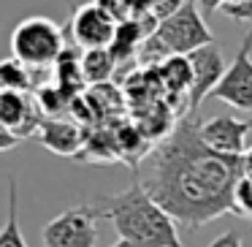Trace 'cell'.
<instances>
[{"mask_svg":"<svg viewBox=\"0 0 252 247\" xmlns=\"http://www.w3.org/2000/svg\"><path fill=\"white\" fill-rule=\"evenodd\" d=\"M95 212L114 225L122 242L136 247H185L176 220L144 190L141 182H133L117 196L98 198Z\"/></svg>","mask_w":252,"mask_h":247,"instance_id":"cell-2","label":"cell"},{"mask_svg":"<svg viewBox=\"0 0 252 247\" xmlns=\"http://www.w3.org/2000/svg\"><path fill=\"white\" fill-rule=\"evenodd\" d=\"M182 6H185V0H155L152 6H149V17L160 25L163 19H168L171 14L179 11Z\"/></svg>","mask_w":252,"mask_h":247,"instance_id":"cell-18","label":"cell"},{"mask_svg":"<svg viewBox=\"0 0 252 247\" xmlns=\"http://www.w3.org/2000/svg\"><path fill=\"white\" fill-rule=\"evenodd\" d=\"M98 212L95 204H79L57 217H52L41 231L44 247H95L98 245Z\"/></svg>","mask_w":252,"mask_h":247,"instance_id":"cell-5","label":"cell"},{"mask_svg":"<svg viewBox=\"0 0 252 247\" xmlns=\"http://www.w3.org/2000/svg\"><path fill=\"white\" fill-rule=\"evenodd\" d=\"M71 35L73 44L87 49H109L117 35V19L100 6L98 0L84 3L71 17Z\"/></svg>","mask_w":252,"mask_h":247,"instance_id":"cell-7","label":"cell"},{"mask_svg":"<svg viewBox=\"0 0 252 247\" xmlns=\"http://www.w3.org/2000/svg\"><path fill=\"white\" fill-rule=\"evenodd\" d=\"M19 141H22V139H19L17 133H14L11 128L6 125V122H0V152H8V149H14Z\"/></svg>","mask_w":252,"mask_h":247,"instance_id":"cell-19","label":"cell"},{"mask_svg":"<svg viewBox=\"0 0 252 247\" xmlns=\"http://www.w3.org/2000/svg\"><path fill=\"white\" fill-rule=\"evenodd\" d=\"M244 158L220 155L201 139L195 114L182 117L152 152L141 185L176 223L201 228L222 214H236V187Z\"/></svg>","mask_w":252,"mask_h":247,"instance_id":"cell-1","label":"cell"},{"mask_svg":"<svg viewBox=\"0 0 252 247\" xmlns=\"http://www.w3.org/2000/svg\"><path fill=\"white\" fill-rule=\"evenodd\" d=\"M0 247H28L22 225H19V193L14 176H8V214L0 228Z\"/></svg>","mask_w":252,"mask_h":247,"instance_id":"cell-13","label":"cell"},{"mask_svg":"<svg viewBox=\"0 0 252 247\" xmlns=\"http://www.w3.org/2000/svg\"><path fill=\"white\" fill-rule=\"evenodd\" d=\"M38 139H41V144L55 155H73L84 141V136H82L76 122H65V120H57V117H49V120L41 125Z\"/></svg>","mask_w":252,"mask_h":247,"instance_id":"cell-11","label":"cell"},{"mask_svg":"<svg viewBox=\"0 0 252 247\" xmlns=\"http://www.w3.org/2000/svg\"><path fill=\"white\" fill-rule=\"evenodd\" d=\"M250 128H252V122H247V120H236L230 114H217L212 120L201 122V139L214 152L230 155V158H241L244 147H247L244 139H247Z\"/></svg>","mask_w":252,"mask_h":247,"instance_id":"cell-9","label":"cell"},{"mask_svg":"<svg viewBox=\"0 0 252 247\" xmlns=\"http://www.w3.org/2000/svg\"><path fill=\"white\" fill-rule=\"evenodd\" d=\"M71 101H73V93H68L60 84H46V87H41L38 95H35V104H38V109L44 111L46 117L63 114V111H65V104H71Z\"/></svg>","mask_w":252,"mask_h":247,"instance_id":"cell-16","label":"cell"},{"mask_svg":"<svg viewBox=\"0 0 252 247\" xmlns=\"http://www.w3.org/2000/svg\"><path fill=\"white\" fill-rule=\"evenodd\" d=\"M209 247H244V242H241V236L236 234V231H225L217 239L209 242Z\"/></svg>","mask_w":252,"mask_h":247,"instance_id":"cell-20","label":"cell"},{"mask_svg":"<svg viewBox=\"0 0 252 247\" xmlns=\"http://www.w3.org/2000/svg\"><path fill=\"white\" fill-rule=\"evenodd\" d=\"M111 247H136V245H130V242H122V239H120V242H114Z\"/></svg>","mask_w":252,"mask_h":247,"instance_id":"cell-22","label":"cell"},{"mask_svg":"<svg viewBox=\"0 0 252 247\" xmlns=\"http://www.w3.org/2000/svg\"><path fill=\"white\" fill-rule=\"evenodd\" d=\"M198 8H201V14L206 17V14H214L220 11V6H222V0H195Z\"/></svg>","mask_w":252,"mask_h":247,"instance_id":"cell-21","label":"cell"},{"mask_svg":"<svg viewBox=\"0 0 252 247\" xmlns=\"http://www.w3.org/2000/svg\"><path fill=\"white\" fill-rule=\"evenodd\" d=\"M212 98L252 114V28L244 35L239 52L230 60L228 71H225L222 82L217 84V90L212 93Z\"/></svg>","mask_w":252,"mask_h":247,"instance_id":"cell-6","label":"cell"},{"mask_svg":"<svg viewBox=\"0 0 252 247\" xmlns=\"http://www.w3.org/2000/svg\"><path fill=\"white\" fill-rule=\"evenodd\" d=\"M98 3L117 19V25L127 22V19H136V14H138L136 0H98Z\"/></svg>","mask_w":252,"mask_h":247,"instance_id":"cell-17","label":"cell"},{"mask_svg":"<svg viewBox=\"0 0 252 247\" xmlns=\"http://www.w3.org/2000/svg\"><path fill=\"white\" fill-rule=\"evenodd\" d=\"M33 87L30 79V68L17 57H6L0 60V90H11V93H28Z\"/></svg>","mask_w":252,"mask_h":247,"instance_id":"cell-15","label":"cell"},{"mask_svg":"<svg viewBox=\"0 0 252 247\" xmlns=\"http://www.w3.org/2000/svg\"><path fill=\"white\" fill-rule=\"evenodd\" d=\"M65 52V35L60 25L46 17H28L11 33V55L28 68H49Z\"/></svg>","mask_w":252,"mask_h":247,"instance_id":"cell-3","label":"cell"},{"mask_svg":"<svg viewBox=\"0 0 252 247\" xmlns=\"http://www.w3.org/2000/svg\"><path fill=\"white\" fill-rule=\"evenodd\" d=\"M117 68V57L111 49H87L82 52V73L87 84H103L111 79Z\"/></svg>","mask_w":252,"mask_h":247,"instance_id":"cell-12","label":"cell"},{"mask_svg":"<svg viewBox=\"0 0 252 247\" xmlns=\"http://www.w3.org/2000/svg\"><path fill=\"white\" fill-rule=\"evenodd\" d=\"M160 76H163L165 87L171 90V95L190 93V84H192V68H190V57L171 55L168 60H165L163 66H160Z\"/></svg>","mask_w":252,"mask_h":247,"instance_id":"cell-14","label":"cell"},{"mask_svg":"<svg viewBox=\"0 0 252 247\" xmlns=\"http://www.w3.org/2000/svg\"><path fill=\"white\" fill-rule=\"evenodd\" d=\"M190 68H192V84H190V93H187V104H190L187 114H195L203 101L212 98V93L222 82L228 66H225L222 49L217 44H209L190 55Z\"/></svg>","mask_w":252,"mask_h":247,"instance_id":"cell-8","label":"cell"},{"mask_svg":"<svg viewBox=\"0 0 252 247\" xmlns=\"http://www.w3.org/2000/svg\"><path fill=\"white\" fill-rule=\"evenodd\" d=\"M230 3H244V0H222V6H230ZM220 6V8H222Z\"/></svg>","mask_w":252,"mask_h":247,"instance_id":"cell-23","label":"cell"},{"mask_svg":"<svg viewBox=\"0 0 252 247\" xmlns=\"http://www.w3.org/2000/svg\"><path fill=\"white\" fill-rule=\"evenodd\" d=\"M152 38L168 55H182V57H190L192 52L214 44V33L203 22V14L195 0H185V6L179 11L163 19L158 25V30L152 33Z\"/></svg>","mask_w":252,"mask_h":247,"instance_id":"cell-4","label":"cell"},{"mask_svg":"<svg viewBox=\"0 0 252 247\" xmlns=\"http://www.w3.org/2000/svg\"><path fill=\"white\" fill-rule=\"evenodd\" d=\"M41 114L38 104L28 98V93H11V90H0V122H6L19 139L38 136L41 131Z\"/></svg>","mask_w":252,"mask_h":247,"instance_id":"cell-10","label":"cell"}]
</instances>
